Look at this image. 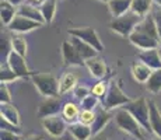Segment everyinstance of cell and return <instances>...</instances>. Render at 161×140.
<instances>
[{"label":"cell","instance_id":"1","mask_svg":"<svg viewBox=\"0 0 161 140\" xmlns=\"http://www.w3.org/2000/svg\"><path fill=\"white\" fill-rule=\"evenodd\" d=\"M114 119L118 126V129H120L122 132L130 135L132 137H135L136 140H146L144 136V127L136 120V118L125 108H119L115 115H114Z\"/></svg>","mask_w":161,"mask_h":140},{"label":"cell","instance_id":"2","mask_svg":"<svg viewBox=\"0 0 161 140\" xmlns=\"http://www.w3.org/2000/svg\"><path fill=\"white\" fill-rule=\"evenodd\" d=\"M35 88L44 98L60 95L59 91V80L52 73H34L31 77Z\"/></svg>","mask_w":161,"mask_h":140},{"label":"cell","instance_id":"3","mask_svg":"<svg viewBox=\"0 0 161 140\" xmlns=\"http://www.w3.org/2000/svg\"><path fill=\"white\" fill-rule=\"evenodd\" d=\"M142 18H143L142 15L130 10L120 17L112 18V21L109 23V28L120 36H129L135 31L136 25L142 21Z\"/></svg>","mask_w":161,"mask_h":140},{"label":"cell","instance_id":"4","mask_svg":"<svg viewBox=\"0 0 161 140\" xmlns=\"http://www.w3.org/2000/svg\"><path fill=\"white\" fill-rule=\"evenodd\" d=\"M125 109H128L133 116L136 118L139 123L144 127L146 132H151L150 127V105H148V101L144 97L132 99L130 102L125 105Z\"/></svg>","mask_w":161,"mask_h":140},{"label":"cell","instance_id":"5","mask_svg":"<svg viewBox=\"0 0 161 140\" xmlns=\"http://www.w3.org/2000/svg\"><path fill=\"white\" fill-rule=\"evenodd\" d=\"M130 101H132V98L122 91V88L118 86L116 81H111L109 86H108L107 94L101 99V104L107 109L114 111V109H119L120 107H125Z\"/></svg>","mask_w":161,"mask_h":140},{"label":"cell","instance_id":"6","mask_svg":"<svg viewBox=\"0 0 161 140\" xmlns=\"http://www.w3.org/2000/svg\"><path fill=\"white\" fill-rule=\"evenodd\" d=\"M69 35L77 36V38L83 39L84 42L90 43L91 46H94L98 52L104 51V43L100 39L98 32L94 30L92 27H76V28H70L69 30Z\"/></svg>","mask_w":161,"mask_h":140},{"label":"cell","instance_id":"7","mask_svg":"<svg viewBox=\"0 0 161 140\" xmlns=\"http://www.w3.org/2000/svg\"><path fill=\"white\" fill-rule=\"evenodd\" d=\"M67 126H69V123L64 120L62 114L42 118V127L52 137H60V136H63L64 132L67 130Z\"/></svg>","mask_w":161,"mask_h":140},{"label":"cell","instance_id":"8","mask_svg":"<svg viewBox=\"0 0 161 140\" xmlns=\"http://www.w3.org/2000/svg\"><path fill=\"white\" fill-rule=\"evenodd\" d=\"M6 63L13 69V71L20 79H31V77H32L34 71L30 70L28 64H27V60H25V56H21V55H18L17 52L11 51L10 53H8L7 59H6Z\"/></svg>","mask_w":161,"mask_h":140},{"label":"cell","instance_id":"9","mask_svg":"<svg viewBox=\"0 0 161 140\" xmlns=\"http://www.w3.org/2000/svg\"><path fill=\"white\" fill-rule=\"evenodd\" d=\"M42 25H44V24L38 23V21H34V20H31V18L25 17V15H21L17 13L14 20L8 24L7 28L11 32H15V34H27V32H31V31L36 30V28H41Z\"/></svg>","mask_w":161,"mask_h":140},{"label":"cell","instance_id":"10","mask_svg":"<svg viewBox=\"0 0 161 140\" xmlns=\"http://www.w3.org/2000/svg\"><path fill=\"white\" fill-rule=\"evenodd\" d=\"M128 39L130 41L132 45H135L139 51L142 49H153V48H158L161 41L158 38H154V36L148 35L146 32H142L139 30H135L130 35L128 36Z\"/></svg>","mask_w":161,"mask_h":140},{"label":"cell","instance_id":"11","mask_svg":"<svg viewBox=\"0 0 161 140\" xmlns=\"http://www.w3.org/2000/svg\"><path fill=\"white\" fill-rule=\"evenodd\" d=\"M62 58H63L64 66H83L86 63L83 56L79 53V51L70 42V39L62 43Z\"/></svg>","mask_w":161,"mask_h":140},{"label":"cell","instance_id":"12","mask_svg":"<svg viewBox=\"0 0 161 140\" xmlns=\"http://www.w3.org/2000/svg\"><path fill=\"white\" fill-rule=\"evenodd\" d=\"M62 108H63V105H62L60 95L46 97L38 107V116L46 118V116H52V115H58L59 112H62Z\"/></svg>","mask_w":161,"mask_h":140},{"label":"cell","instance_id":"13","mask_svg":"<svg viewBox=\"0 0 161 140\" xmlns=\"http://www.w3.org/2000/svg\"><path fill=\"white\" fill-rule=\"evenodd\" d=\"M112 118H114L112 112L109 109H107V108H104L103 105H100V107L95 109V119L91 125L92 136L100 135L105 127H107V125L109 123V120L112 119Z\"/></svg>","mask_w":161,"mask_h":140},{"label":"cell","instance_id":"14","mask_svg":"<svg viewBox=\"0 0 161 140\" xmlns=\"http://www.w3.org/2000/svg\"><path fill=\"white\" fill-rule=\"evenodd\" d=\"M84 66L87 67L88 73L91 74L94 79L97 80H103L107 77V73H108V67H107V63H105L104 59L98 58V56H94V58H90L86 60Z\"/></svg>","mask_w":161,"mask_h":140},{"label":"cell","instance_id":"15","mask_svg":"<svg viewBox=\"0 0 161 140\" xmlns=\"http://www.w3.org/2000/svg\"><path fill=\"white\" fill-rule=\"evenodd\" d=\"M137 59L143 63H146L148 67H151L153 70L161 69V56L158 52V48L153 49H142L137 53Z\"/></svg>","mask_w":161,"mask_h":140},{"label":"cell","instance_id":"16","mask_svg":"<svg viewBox=\"0 0 161 140\" xmlns=\"http://www.w3.org/2000/svg\"><path fill=\"white\" fill-rule=\"evenodd\" d=\"M67 130L73 136L74 140H90L92 137L91 125H86V123L80 122V120H77L74 123H69Z\"/></svg>","mask_w":161,"mask_h":140},{"label":"cell","instance_id":"17","mask_svg":"<svg viewBox=\"0 0 161 140\" xmlns=\"http://www.w3.org/2000/svg\"><path fill=\"white\" fill-rule=\"evenodd\" d=\"M130 71H132L133 79H135L136 81L140 84H146L154 70L151 69V67H148L146 63H143V62H140L137 59V62H135V63L132 64Z\"/></svg>","mask_w":161,"mask_h":140},{"label":"cell","instance_id":"18","mask_svg":"<svg viewBox=\"0 0 161 140\" xmlns=\"http://www.w3.org/2000/svg\"><path fill=\"white\" fill-rule=\"evenodd\" d=\"M17 13L21 14V15H25V17H28V18H31V20H34V21H38V23H41V24H46L41 8L35 7V4H31V3H23V4L18 6Z\"/></svg>","mask_w":161,"mask_h":140},{"label":"cell","instance_id":"19","mask_svg":"<svg viewBox=\"0 0 161 140\" xmlns=\"http://www.w3.org/2000/svg\"><path fill=\"white\" fill-rule=\"evenodd\" d=\"M0 116L17 126L21 125L20 112L15 108V105H13L11 102H3V104H0Z\"/></svg>","mask_w":161,"mask_h":140},{"label":"cell","instance_id":"20","mask_svg":"<svg viewBox=\"0 0 161 140\" xmlns=\"http://www.w3.org/2000/svg\"><path fill=\"white\" fill-rule=\"evenodd\" d=\"M70 42L76 46V49L79 51V53L83 56V59H84V60H87V59H90V58H94V56H98V53H100V52H98L94 46H91L90 43L84 42L83 39L77 38V36L70 35Z\"/></svg>","mask_w":161,"mask_h":140},{"label":"cell","instance_id":"21","mask_svg":"<svg viewBox=\"0 0 161 140\" xmlns=\"http://www.w3.org/2000/svg\"><path fill=\"white\" fill-rule=\"evenodd\" d=\"M108 4V10L114 18L120 17L132 10V0H111Z\"/></svg>","mask_w":161,"mask_h":140},{"label":"cell","instance_id":"22","mask_svg":"<svg viewBox=\"0 0 161 140\" xmlns=\"http://www.w3.org/2000/svg\"><path fill=\"white\" fill-rule=\"evenodd\" d=\"M17 6L13 3L7 2V0H2L0 2V18H2V23L6 27L14 20V17L17 15Z\"/></svg>","mask_w":161,"mask_h":140},{"label":"cell","instance_id":"23","mask_svg":"<svg viewBox=\"0 0 161 140\" xmlns=\"http://www.w3.org/2000/svg\"><path fill=\"white\" fill-rule=\"evenodd\" d=\"M150 105V127L151 133L161 137V111L154 101H148Z\"/></svg>","mask_w":161,"mask_h":140},{"label":"cell","instance_id":"24","mask_svg":"<svg viewBox=\"0 0 161 140\" xmlns=\"http://www.w3.org/2000/svg\"><path fill=\"white\" fill-rule=\"evenodd\" d=\"M76 86H77V77L74 76L72 71L63 73V76L59 80V91H60V95H64L67 92L73 91Z\"/></svg>","mask_w":161,"mask_h":140},{"label":"cell","instance_id":"25","mask_svg":"<svg viewBox=\"0 0 161 140\" xmlns=\"http://www.w3.org/2000/svg\"><path fill=\"white\" fill-rule=\"evenodd\" d=\"M60 114L67 123H74L79 120L80 108H79V105H76L74 102H66V104H63V108H62Z\"/></svg>","mask_w":161,"mask_h":140},{"label":"cell","instance_id":"26","mask_svg":"<svg viewBox=\"0 0 161 140\" xmlns=\"http://www.w3.org/2000/svg\"><path fill=\"white\" fill-rule=\"evenodd\" d=\"M153 7H154L153 0H132V11L137 13L142 17L150 14Z\"/></svg>","mask_w":161,"mask_h":140},{"label":"cell","instance_id":"27","mask_svg":"<svg viewBox=\"0 0 161 140\" xmlns=\"http://www.w3.org/2000/svg\"><path fill=\"white\" fill-rule=\"evenodd\" d=\"M56 3H58V0H45V2L39 6L42 14H44L46 24H49V23L53 21L55 14H56Z\"/></svg>","mask_w":161,"mask_h":140},{"label":"cell","instance_id":"28","mask_svg":"<svg viewBox=\"0 0 161 140\" xmlns=\"http://www.w3.org/2000/svg\"><path fill=\"white\" fill-rule=\"evenodd\" d=\"M10 46H11V51L17 52L18 55L27 56V52H28V43H27L25 38H23L21 35L11 36L10 38Z\"/></svg>","mask_w":161,"mask_h":140},{"label":"cell","instance_id":"29","mask_svg":"<svg viewBox=\"0 0 161 140\" xmlns=\"http://www.w3.org/2000/svg\"><path fill=\"white\" fill-rule=\"evenodd\" d=\"M146 88L151 94H158L161 91V69L154 70L153 73H151L150 79H148L146 83Z\"/></svg>","mask_w":161,"mask_h":140},{"label":"cell","instance_id":"30","mask_svg":"<svg viewBox=\"0 0 161 140\" xmlns=\"http://www.w3.org/2000/svg\"><path fill=\"white\" fill-rule=\"evenodd\" d=\"M101 104V98H98L97 95H94L92 92H90L87 97H84L80 101V107L81 109H92L95 111Z\"/></svg>","mask_w":161,"mask_h":140},{"label":"cell","instance_id":"31","mask_svg":"<svg viewBox=\"0 0 161 140\" xmlns=\"http://www.w3.org/2000/svg\"><path fill=\"white\" fill-rule=\"evenodd\" d=\"M20 77L17 76V74L13 71L10 66H8L7 63L3 64L2 63V69H0V83H13L15 80H18Z\"/></svg>","mask_w":161,"mask_h":140},{"label":"cell","instance_id":"32","mask_svg":"<svg viewBox=\"0 0 161 140\" xmlns=\"http://www.w3.org/2000/svg\"><path fill=\"white\" fill-rule=\"evenodd\" d=\"M108 86H109V83H107V81H98L97 84H94V86L91 87V92L94 95H97L98 98L103 99L104 95L107 94V91H108Z\"/></svg>","mask_w":161,"mask_h":140},{"label":"cell","instance_id":"33","mask_svg":"<svg viewBox=\"0 0 161 140\" xmlns=\"http://www.w3.org/2000/svg\"><path fill=\"white\" fill-rule=\"evenodd\" d=\"M95 119V111L92 109H81L80 111V116H79V120L86 125H92Z\"/></svg>","mask_w":161,"mask_h":140},{"label":"cell","instance_id":"34","mask_svg":"<svg viewBox=\"0 0 161 140\" xmlns=\"http://www.w3.org/2000/svg\"><path fill=\"white\" fill-rule=\"evenodd\" d=\"M90 92H91V88H88V87L84 86V84H77V86L74 87V90H73L74 98H77L79 101H81L84 97H87Z\"/></svg>","mask_w":161,"mask_h":140},{"label":"cell","instance_id":"35","mask_svg":"<svg viewBox=\"0 0 161 140\" xmlns=\"http://www.w3.org/2000/svg\"><path fill=\"white\" fill-rule=\"evenodd\" d=\"M3 102H11V94L7 83H0V104Z\"/></svg>","mask_w":161,"mask_h":140},{"label":"cell","instance_id":"36","mask_svg":"<svg viewBox=\"0 0 161 140\" xmlns=\"http://www.w3.org/2000/svg\"><path fill=\"white\" fill-rule=\"evenodd\" d=\"M0 140H21V135L7 129H2L0 130Z\"/></svg>","mask_w":161,"mask_h":140},{"label":"cell","instance_id":"37","mask_svg":"<svg viewBox=\"0 0 161 140\" xmlns=\"http://www.w3.org/2000/svg\"><path fill=\"white\" fill-rule=\"evenodd\" d=\"M151 14H153V18L156 21V25H157V31H158V35L161 39V7L156 4V7H153L151 10Z\"/></svg>","mask_w":161,"mask_h":140},{"label":"cell","instance_id":"38","mask_svg":"<svg viewBox=\"0 0 161 140\" xmlns=\"http://www.w3.org/2000/svg\"><path fill=\"white\" fill-rule=\"evenodd\" d=\"M0 127H2V129L11 130V132H15V133H20V135H21V127L17 126V125H14V123H11V122H8V120H6L4 118H2V119H0Z\"/></svg>","mask_w":161,"mask_h":140},{"label":"cell","instance_id":"39","mask_svg":"<svg viewBox=\"0 0 161 140\" xmlns=\"http://www.w3.org/2000/svg\"><path fill=\"white\" fill-rule=\"evenodd\" d=\"M21 140H44L42 135H31V136H25V137H21Z\"/></svg>","mask_w":161,"mask_h":140},{"label":"cell","instance_id":"40","mask_svg":"<svg viewBox=\"0 0 161 140\" xmlns=\"http://www.w3.org/2000/svg\"><path fill=\"white\" fill-rule=\"evenodd\" d=\"M90 140H108V137H107V136H104V135H101V133H100V135L92 136V137L90 139Z\"/></svg>","mask_w":161,"mask_h":140},{"label":"cell","instance_id":"41","mask_svg":"<svg viewBox=\"0 0 161 140\" xmlns=\"http://www.w3.org/2000/svg\"><path fill=\"white\" fill-rule=\"evenodd\" d=\"M7 2L13 3V4H15V6H20V4H23L24 0H7Z\"/></svg>","mask_w":161,"mask_h":140},{"label":"cell","instance_id":"42","mask_svg":"<svg viewBox=\"0 0 161 140\" xmlns=\"http://www.w3.org/2000/svg\"><path fill=\"white\" fill-rule=\"evenodd\" d=\"M31 4H42V3L45 2V0H28Z\"/></svg>","mask_w":161,"mask_h":140},{"label":"cell","instance_id":"43","mask_svg":"<svg viewBox=\"0 0 161 140\" xmlns=\"http://www.w3.org/2000/svg\"><path fill=\"white\" fill-rule=\"evenodd\" d=\"M146 140H161V137H158V136L154 135V137H151V139H146Z\"/></svg>","mask_w":161,"mask_h":140},{"label":"cell","instance_id":"44","mask_svg":"<svg viewBox=\"0 0 161 140\" xmlns=\"http://www.w3.org/2000/svg\"><path fill=\"white\" fill-rule=\"evenodd\" d=\"M153 2H154V4H157V6L161 7V0H153Z\"/></svg>","mask_w":161,"mask_h":140},{"label":"cell","instance_id":"45","mask_svg":"<svg viewBox=\"0 0 161 140\" xmlns=\"http://www.w3.org/2000/svg\"><path fill=\"white\" fill-rule=\"evenodd\" d=\"M98 2H103V3H109L111 0H98Z\"/></svg>","mask_w":161,"mask_h":140},{"label":"cell","instance_id":"46","mask_svg":"<svg viewBox=\"0 0 161 140\" xmlns=\"http://www.w3.org/2000/svg\"><path fill=\"white\" fill-rule=\"evenodd\" d=\"M158 52H160V56H161V43H160V46H158Z\"/></svg>","mask_w":161,"mask_h":140}]
</instances>
